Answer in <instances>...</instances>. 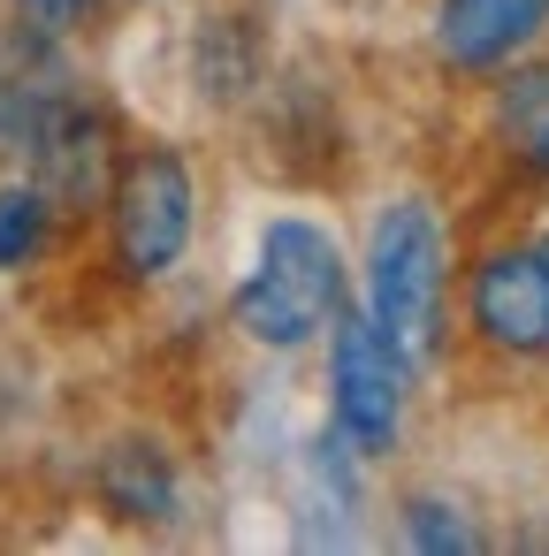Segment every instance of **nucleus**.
<instances>
[{"label":"nucleus","mask_w":549,"mask_h":556,"mask_svg":"<svg viewBox=\"0 0 549 556\" xmlns=\"http://www.w3.org/2000/svg\"><path fill=\"white\" fill-rule=\"evenodd\" d=\"M450 282H458V252H450V229H442L435 199L404 191V199L374 206L366 260H359V313L420 374L450 351Z\"/></svg>","instance_id":"f257e3e1"},{"label":"nucleus","mask_w":549,"mask_h":556,"mask_svg":"<svg viewBox=\"0 0 549 556\" xmlns=\"http://www.w3.org/2000/svg\"><path fill=\"white\" fill-rule=\"evenodd\" d=\"M351 305V260L328 222L275 214L252 244L245 282L229 290V328L260 351H305L328 336V320Z\"/></svg>","instance_id":"f03ea898"},{"label":"nucleus","mask_w":549,"mask_h":556,"mask_svg":"<svg viewBox=\"0 0 549 556\" xmlns=\"http://www.w3.org/2000/svg\"><path fill=\"white\" fill-rule=\"evenodd\" d=\"M100 214H108V260H115V275L123 282H161L191 252L199 176H191V161L176 146H130V153H115Z\"/></svg>","instance_id":"7ed1b4c3"},{"label":"nucleus","mask_w":549,"mask_h":556,"mask_svg":"<svg viewBox=\"0 0 549 556\" xmlns=\"http://www.w3.org/2000/svg\"><path fill=\"white\" fill-rule=\"evenodd\" d=\"M458 336L496 366H541L549 358V252L541 237L481 244L450 282Z\"/></svg>","instance_id":"20e7f679"},{"label":"nucleus","mask_w":549,"mask_h":556,"mask_svg":"<svg viewBox=\"0 0 549 556\" xmlns=\"http://www.w3.org/2000/svg\"><path fill=\"white\" fill-rule=\"evenodd\" d=\"M412 381H420V366H412L359 305H344V313L328 320V419H336V434H344L359 457H389V450L404 442Z\"/></svg>","instance_id":"39448f33"},{"label":"nucleus","mask_w":549,"mask_h":556,"mask_svg":"<svg viewBox=\"0 0 549 556\" xmlns=\"http://www.w3.org/2000/svg\"><path fill=\"white\" fill-rule=\"evenodd\" d=\"M549 47V0H435V62L450 77H496Z\"/></svg>","instance_id":"423d86ee"},{"label":"nucleus","mask_w":549,"mask_h":556,"mask_svg":"<svg viewBox=\"0 0 549 556\" xmlns=\"http://www.w3.org/2000/svg\"><path fill=\"white\" fill-rule=\"evenodd\" d=\"M24 138L39 146V176H32V184H39L54 206H70V214H92V206L108 199L115 146H108V123H100L92 108H54V115H39Z\"/></svg>","instance_id":"0eeeda50"},{"label":"nucleus","mask_w":549,"mask_h":556,"mask_svg":"<svg viewBox=\"0 0 549 556\" xmlns=\"http://www.w3.org/2000/svg\"><path fill=\"white\" fill-rule=\"evenodd\" d=\"M488 146L519 176L549 184V47H534L511 70H496V85H488Z\"/></svg>","instance_id":"6e6552de"},{"label":"nucleus","mask_w":549,"mask_h":556,"mask_svg":"<svg viewBox=\"0 0 549 556\" xmlns=\"http://www.w3.org/2000/svg\"><path fill=\"white\" fill-rule=\"evenodd\" d=\"M92 480H100V503H108L123 526H169V518L184 510V472H176V457H169L153 434L108 442Z\"/></svg>","instance_id":"1a4fd4ad"},{"label":"nucleus","mask_w":549,"mask_h":556,"mask_svg":"<svg viewBox=\"0 0 549 556\" xmlns=\"http://www.w3.org/2000/svg\"><path fill=\"white\" fill-rule=\"evenodd\" d=\"M54 222H62V206H54L32 176L0 184V275L39 267V260H47V244H54Z\"/></svg>","instance_id":"9d476101"},{"label":"nucleus","mask_w":549,"mask_h":556,"mask_svg":"<svg viewBox=\"0 0 549 556\" xmlns=\"http://www.w3.org/2000/svg\"><path fill=\"white\" fill-rule=\"evenodd\" d=\"M397 533H404V548H420V556H473V548H488V533L465 518V503H450V495H404L397 503Z\"/></svg>","instance_id":"9b49d317"},{"label":"nucleus","mask_w":549,"mask_h":556,"mask_svg":"<svg viewBox=\"0 0 549 556\" xmlns=\"http://www.w3.org/2000/svg\"><path fill=\"white\" fill-rule=\"evenodd\" d=\"M16 9H24V24H32V31L62 39V31H77V24L100 9V0H16Z\"/></svg>","instance_id":"f8f14e48"},{"label":"nucleus","mask_w":549,"mask_h":556,"mask_svg":"<svg viewBox=\"0 0 549 556\" xmlns=\"http://www.w3.org/2000/svg\"><path fill=\"white\" fill-rule=\"evenodd\" d=\"M541 252H549V229H541Z\"/></svg>","instance_id":"ddd939ff"}]
</instances>
